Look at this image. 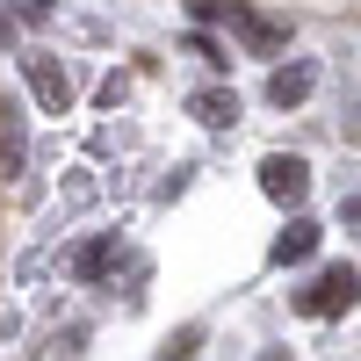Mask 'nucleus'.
Returning <instances> with one entry per match:
<instances>
[{
  "instance_id": "nucleus-3",
  "label": "nucleus",
  "mask_w": 361,
  "mask_h": 361,
  "mask_svg": "<svg viewBox=\"0 0 361 361\" xmlns=\"http://www.w3.org/2000/svg\"><path fill=\"white\" fill-rule=\"evenodd\" d=\"M195 15H202V22H231L253 51H275V44H282V29H275V22H260V15H246L238 0H195Z\"/></svg>"
},
{
  "instance_id": "nucleus-4",
  "label": "nucleus",
  "mask_w": 361,
  "mask_h": 361,
  "mask_svg": "<svg viewBox=\"0 0 361 361\" xmlns=\"http://www.w3.org/2000/svg\"><path fill=\"white\" fill-rule=\"evenodd\" d=\"M29 87H37V102L51 109V116H66L73 109V80L51 66V58H29Z\"/></svg>"
},
{
  "instance_id": "nucleus-9",
  "label": "nucleus",
  "mask_w": 361,
  "mask_h": 361,
  "mask_svg": "<svg viewBox=\"0 0 361 361\" xmlns=\"http://www.w3.org/2000/svg\"><path fill=\"white\" fill-rule=\"evenodd\" d=\"M109 253H116V246H109V238H94V246H87V253H80V275H102V267H109Z\"/></svg>"
},
{
  "instance_id": "nucleus-1",
  "label": "nucleus",
  "mask_w": 361,
  "mask_h": 361,
  "mask_svg": "<svg viewBox=\"0 0 361 361\" xmlns=\"http://www.w3.org/2000/svg\"><path fill=\"white\" fill-rule=\"evenodd\" d=\"M354 296H361V267L340 260V267H325L311 289H296V311H304V318H340Z\"/></svg>"
},
{
  "instance_id": "nucleus-8",
  "label": "nucleus",
  "mask_w": 361,
  "mask_h": 361,
  "mask_svg": "<svg viewBox=\"0 0 361 361\" xmlns=\"http://www.w3.org/2000/svg\"><path fill=\"white\" fill-rule=\"evenodd\" d=\"M22 166V116L0 102V173H15Z\"/></svg>"
},
{
  "instance_id": "nucleus-2",
  "label": "nucleus",
  "mask_w": 361,
  "mask_h": 361,
  "mask_svg": "<svg viewBox=\"0 0 361 361\" xmlns=\"http://www.w3.org/2000/svg\"><path fill=\"white\" fill-rule=\"evenodd\" d=\"M260 188L275 195L282 209H296V202L311 195V166L296 159V152H267V159H260Z\"/></svg>"
},
{
  "instance_id": "nucleus-7",
  "label": "nucleus",
  "mask_w": 361,
  "mask_h": 361,
  "mask_svg": "<svg viewBox=\"0 0 361 361\" xmlns=\"http://www.w3.org/2000/svg\"><path fill=\"white\" fill-rule=\"evenodd\" d=\"M188 109L202 116L209 130H224V123H238V94H224V87H202V94H195Z\"/></svg>"
},
{
  "instance_id": "nucleus-10",
  "label": "nucleus",
  "mask_w": 361,
  "mask_h": 361,
  "mask_svg": "<svg viewBox=\"0 0 361 361\" xmlns=\"http://www.w3.org/2000/svg\"><path fill=\"white\" fill-rule=\"evenodd\" d=\"M347 224H361V195H354V202H347Z\"/></svg>"
},
{
  "instance_id": "nucleus-6",
  "label": "nucleus",
  "mask_w": 361,
  "mask_h": 361,
  "mask_svg": "<svg viewBox=\"0 0 361 361\" xmlns=\"http://www.w3.org/2000/svg\"><path fill=\"white\" fill-rule=\"evenodd\" d=\"M318 253V224L311 217H289V231L275 238V267H296V260H311Z\"/></svg>"
},
{
  "instance_id": "nucleus-5",
  "label": "nucleus",
  "mask_w": 361,
  "mask_h": 361,
  "mask_svg": "<svg viewBox=\"0 0 361 361\" xmlns=\"http://www.w3.org/2000/svg\"><path fill=\"white\" fill-rule=\"evenodd\" d=\"M311 87H318L311 66H282L275 80H267V102H275V109H296V102H311Z\"/></svg>"
}]
</instances>
